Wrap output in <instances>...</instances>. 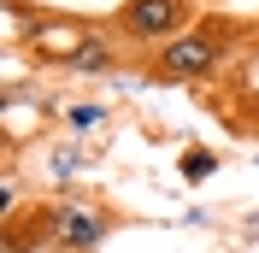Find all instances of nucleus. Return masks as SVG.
Returning <instances> with one entry per match:
<instances>
[{"mask_svg":"<svg viewBox=\"0 0 259 253\" xmlns=\"http://www.w3.org/2000/svg\"><path fill=\"white\" fill-rule=\"evenodd\" d=\"M247 41H253V24H242V18H230V12H200L177 41H165L147 59V77L171 82V89L177 82H212Z\"/></svg>","mask_w":259,"mask_h":253,"instance_id":"obj_1","label":"nucleus"},{"mask_svg":"<svg viewBox=\"0 0 259 253\" xmlns=\"http://www.w3.org/2000/svg\"><path fill=\"white\" fill-rule=\"evenodd\" d=\"M124 212L106 206L100 194H53L48 206H35L30 212V230H35V247L41 253H100L106 236H112Z\"/></svg>","mask_w":259,"mask_h":253,"instance_id":"obj_2","label":"nucleus"},{"mask_svg":"<svg viewBox=\"0 0 259 253\" xmlns=\"http://www.w3.org/2000/svg\"><path fill=\"white\" fill-rule=\"evenodd\" d=\"M253 35H259V18H253Z\"/></svg>","mask_w":259,"mask_h":253,"instance_id":"obj_7","label":"nucleus"},{"mask_svg":"<svg viewBox=\"0 0 259 253\" xmlns=\"http://www.w3.org/2000/svg\"><path fill=\"white\" fill-rule=\"evenodd\" d=\"M106 118H112V112L100 106V100H59V124L71 130V136H89V130H106Z\"/></svg>","mask_w":259,"mask_h":253,"instance_id":"obj_5","label":"nucleus"},{"mask_svg":"<svg viewBox=\"0 0 259 253\" xmlns=\"http://www.w3.org/2000/svg\"><path fill=\"white\" fill-rule=\"evenodd\" d=\"M200 18V0H118V12L106 18V30L124 41L130 53H159L165 41H177Z\"/></svg>","mask_w":259,"mask_h":253,"instance_id":"obj_3","label":"nucleus"},{"mask_svg":"<svg viewBox=\"0 0 259 253\" xmlns=\"http://www.w3.org/2000/svg\"><path fill=\"white\" fill-rule=\"evenodd\" d=\"M95 30H100V24H89V18H77V12H48V18H35L30 30H24V53H30L35 65H59V71H71V59L89 48Z\"/></svg>","mask_w":259,"mask_h":253,"instance_id":"obj_4","label":"nucleus"},{"mask_svg":"<svg viewBox=\"0 0 259 253\" xmlns=\"http://www.w3.org/2000/svg\"><path fill=\"white\" fill-rule=\"evenodd\" d=\"M177 171H183V183H206V177L218 171V153H212V147H189V153L177 159Z\"/></svg>","mask_w":259,"mask_h":253,"instance_id":"obj_6","label":"nucleus"}]
</instances>
